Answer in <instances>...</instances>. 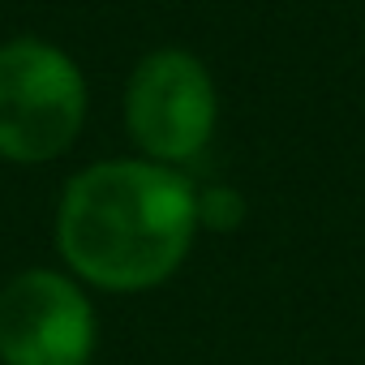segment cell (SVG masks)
<instances>
[{
  "label": "cell",
  "instance_id": "1",
  "mask_svg": "<svg viewBox=\"0 0 365 365\" xmlns=\"http://www.w3.org/2000/svg\"><path fill=\"white\" fill-rule=\"evenodd\" d=\"M198 232V194L176 168L112 159L78 172L56 211V245L73 275L103 292L163 284Z\"/></svg>",
  "mask_w": 365,
  "mask_h": 365
},
{
  "label": "cell",
  "instance_id": "4",
  "mask_svg": "<svg viewBox=\"0 0 365 365\" xmlns=\"http://www.w3.org/2000/svg\"><path fill=\"white\" fill-rule=\"evenodd\" d=\"M95 309L56 271H22L0 288V361L5 365H91Z\"/></svg>",
  "mask_w": 365,
  "mask_h": 365
},
{
  "label": "cell",
  "instance_id": "2",
  "mask_svg": "<svg viewBox=\"0 0 365 365\" xmlns=\"http://www.w3.org/2000/svg\"><path fill=\"white\" fill-rule=\"evenodd\" d=\"M86 120V78L48 39H9L0 48V155L9 163H48L65 155Z\"/></svg>",
  "mask_w": 365,
  "mask_h": 365
},
{
  "label": "cell",
  "instance_id": "5",
  "mask_svg": "<svg viewBox=\"0 0 365 365\" xmlns=\"http://www.w3.org/2000/svg\"><path fill=\"white\" fill-rule=\"evenodd\" d=\"M245 224V198L228 185L198 190V228L207 232H237Z\"/></svg>",
  "mask_w": 365,
  "mask_h": 365
},
{
  "label": "cell",
  "instance_id": "3",
  "mask_svg": "<svg viewBox=\"0 0 365 365\" xmlns=\"http://www.w3.org/2000/svg\"><path fill=\"white\" fill-rule=\"evenodd\" d=\"M220 99L207 65L185 48L146 52L125 86V125L150 163H190L215 133Z\"/></svg>",
  "mask_w": 365,
  "mask_h": 365
}]
</instances>
